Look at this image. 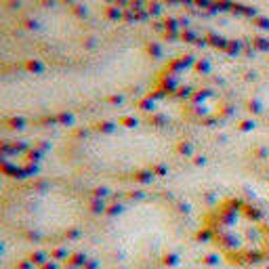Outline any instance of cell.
<instances>
[{"instance_id":"cell-3","label":"cell","mask_w":269,"mask_h":269,"mask_svg":"<svg viewBox=\"0 0 269 269\" xmlns=\"http://www.w3.org/2000/svg\"><path fill=\"white\" fill-rule=\"evenodd\" d=\"M82 217V200L66 187H34L13 202L15 227L34 235H59L69 232Z\"/></svg>"},{"instance_id":"cell-2","label":"cell","mask_w":269,"mask_h":269,"mask_svg":"<svg viewBox=\"0 0 269 269\" xmlns=\"http://www.w3.org/2000/svg\"><path fill=\"white\" fill-rule=\"evenodd\" d=\"M215 246L238 265H252L269 257V223L244 200H229L208 217Z\"/></svg>"},{"instance_id":"cell-1","label":"cell","mask_w":269,"mask_h":269,"mask_svg":"<svg viewBox=\"0 0 269 269\" xmlns=\"http://www.w3.org/2000/svg\"><path fill=\"white\" fill-rule=\"evenodd\" d=\"M107 240L109 250L126 269H147L172 250L177 225L164 208L141 204L112 221Z\"/></svg>"},{"instance_id":"cell-4","label":"cell","mask_w":269,"mask_h":269,"mask_svg":"<svg viewBox=\"0 0 269 269\" xmlns=\"http://www.w3.org/2000/svg\"><path fill=\"white\" fill-rule=\"evenodd\" d=\"M147 134L149 133H107L101 137V145H91L84 149L86 160L99 172L141 170L164 154L158 141Z\"/></svg>"}]
</instances>
